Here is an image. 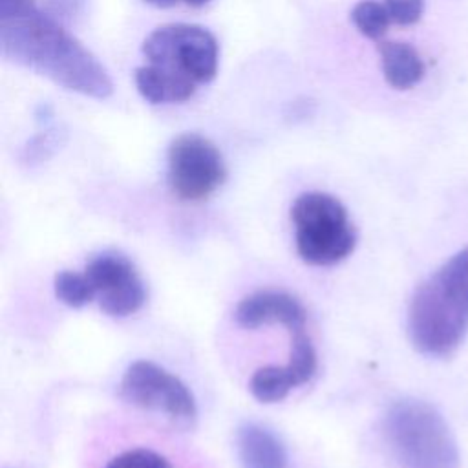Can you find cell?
Instances as JSON below:
<instances>
[{
    "label": "cell",
    "mask_w": 468,
    "mask_h": 468,
    "mask_svg": "<svg viewBox=\"0 0 468 468\" xmlns=\"http://www.w3.org/2000/svg\"><path fill=\"white\" fill-rule=\"evenodd\" d=\"M53 289H55L57 298L69 307H82V305L90 303L93 300V296L97 294V291L91 285V282L88 280V276L73 272V271H60L55 276Z\"/></svg>",
    "instance_id": "16"
},
{
    "label": "cell",
    "mask_w": 468,
    "mask_h": 468,
    "mask_svg": "<svg viewBox=\"0 0 468 468\" xmlns=\"http://www.w3.org/2000/svg\"><path fill=\"white\" fill-rule=\"evenodd\" d=\"M351 22L366 38L378 40L388 31L391 18L384 4H378L377 0H360L351 9Z\"/></svg>",
    "instance_id": "15"
},
{
    "label": "cell",
    "mask_w": 468,
    "mask_h": 468,
    "mask_svg": "<svg viewBox=\"0 0 468 468\" xmlns=\"http://www.w3.org/2000/svg\"><path fill=\"white\" fill-rule=\"evenodd\" d=\"M146 302V289L141 278H133L115 289L99 294V307L110 316H128L143 307Z\"/></svg>",
    "instance_id": "14"
},
{
    "label": "cell",
    "mask_w": 468,
    "mask_h": 468,
    "mask_svg": "<svg viewBox=\"0 0 468 468\" xmlns=\"http://www.w3.org/2000/svg\"><path fill=\"white\" fill-rule=\"evenodd\" d=\"M148 64L159 66L194 84H208L219 64L216 37L196 24H166L155 27L143 42Z\"/></svg>",
    "instance_id": "5"
},
{
    "label": "cell",
    "mask_w": 468,
    "mask_h": 468,
    "mask_svg": "<svg viewBox=\"0 0 468 468\" xmlns=\"http://www.w3.org/2000/svg\"><path fill=\"white\" fill-rule=\"evenodd\" d=\"M0 49L64 90L106 99L113 91L106 68L35 0H0Z\"/></svg>",
    "instance_id": "1"
},
{
    "label": "cell",
    "mask_w": 468,
    "mask_h": 468,
    "mask_svg": "<svg viewBox=\"0 0 468 468\" xmlns=\"http://www.w3.org/2000/svg\"><path fill=\"white\" fill-rule=\"evenodd\" d=\"M287 367L294 375L298 386L305 384L316 369V353L303 331H296L292 336V347H291Z\"/></svg>",
    "instance_id": "17"
},
{
    "label": "cell",
    "mask_w": 468,
    "mask_h": 468,
    "mask_svg": "<svg viewBox=\"0 0 468 468\" xmlns=\"http://www.w3.org/2000/svg\"><path fill=\"white\" fill-rule=\"evenodd\" d=\"M121 395L132 406L168 415L181 428L196 424L197 408L188 388L150 360L128 366L121 380Z\"/></svg>",
    "instance_id": "6"
},
{
    "label": "cell",
    "mask_w": 468,
    "mask_h": 468,
    "mask_svg": "<svg viewBox=\"0 0 468 468\" xmlns=\"http://www.w3.org/2000/svg\"><path fill=\"white\" fill-rule=\"evenodd\" d=\"M296 386V378L287 364L258 367L249 380V391L260 402H278Z\"/></svg>",
    "instance_id": "13"
},
{
    "label": "cell",
    "mask_w": 468,
    "mask_h": 468,
    "mask_svg": "<svg viewBox=\"0 0 468 468\" xmlns=\"http://www.w3.org/2000/svg\"><path fill=\"white\" fill-rule=\"evenodd\" d=\"M236 448L243 468H285L282 442L265 428L247 422L236 433Z\"/></svg>",
    "instance_id": "9"
},
{
    "label": "cell",
    "mask_w": 468,
    "mask_h": 468,
    "mask_svg": "<svg viewBox=\"0 0 468 468\" xmlns=\"http://www.w3.org/2000/svg\"><path fill=\"white\" fill-rule=\"evenodd\" d=\"M84 274L95 287L97 294L115 289L137 276L132 261L119 252H102V254L95 256L86 265Z\"/></svg>",
    "instance_id": "12"
},
{
    "label": "cell",
    "mask_w": 468,
    "mask_h": 468,
    "mask_svg": "<svg viewBox=\"0 0 468 468\" xmlns=\"http://www.w3.org/2000/svg\"><path fill=\"white\" fill-rule=\"evenodd\" d=\"M104 468H174L172 463L159 452L144 446L122 450L112 457Z\"/></svg>",
    "instance_id": "18"
},
{
    "label": "cell",
    "mask_w": 468,
    "mask_h": 468,
    "mask_svg": "<svg viewBox=\"0 0 468 468\" xmlns=\"http://www.w3.org/2000/svg\"><path fill=\"white\" fill-rule=\"evenodd\" d=\"M391 22L399 26L415 24L424 9V0H384Z\"/></svg>",
    "instance_id": "19"
},
{
    "label": "cell",
    "mask_w": 468,
    "mask_h": 468,
    "mask_svg": "<svg viewBox=\"0 0 468 468\" xmlns=\"http://www.w3.org/2000/svg\"><path fill=\"white\" fill-rule=\"evenodd\" d=\"M384 430L402 468H459L455 437L431 404L397 400L386 413Z\"/></svg>",
    "instance_id": "3"
},
{
    "label": "cell",
    "mask_w": 468,
    "mask_h": 468,
    "mask_svg": "<svg viewBox=\"0 0 468 468\" xmlns=\"http://www.w3.org/2000/svg\"><path fill=\"white\" fill-rule=\"evenodd\" d=\"M380 64L386 82L395 90H410L424 77L422 58L408 42H384Z\"/></svg>",
    "instance_id": "11"
},
{
    "label": "cell",
    "mask_w": 468,
    "mask_h": 468,
    "mask_svg": "<svg viewBox=\"0 0 468 468\" xmlns=\"http://www.w3.org/2000/svg\"><path fill=\"white\" fill-rule=\"evenodd\" d=\"M148 2L150 5H155V7H172L176 4H179L181 0H144Z\"/></svg>",
    "instance_id": "21"
},
{
    "label": "cell",
    "mask_w": 468,
    "mask_h": 468,
    "mask_svg": "<svg viewBox=\"0 0 468 468\" xmlns=\"http://www.w3.org/2000/svg\"><path fill=\"white\" fill-rule=\"evenodd\" d=\"M227 177L225 161L212 141L186 132L168 146V183L172 192L186 201L210 196Z\"/></svg>",
    "instance_id": "7"
},
{
    "label": "cell",
    "mask_w": 468,
    "mask_h": 468,
    "mask_svg": "<svg viewBox=\"0 0 468 468\" xmlns=\"http://www.w3.org/2000/svg\"><path fill=\"white\" fill-rule=\"evenodd\" d=\"M300 258L311 265H333L347 258L356 243L346 207L324 192H305L291 207Z\"/></svg>",
    "instance_id": "4"
},
{
    "label": "cell",
    "mask_w": 468,
    "mask_h": 468,
    "mask_svg": "<svg viewBox=\"0 0 468 468\" xmlns=\"http://www.w3.org/2000/svg\"><path fill=\"white\" fill-rule=\"evenodd\" d=\"M468 333V247L455 252L413 292L408 335L428 356H448Z\"/></svg>",
    "instance_id": "2"
},
{
    "label": "cell",
    "mask_w": 468,
    "mask_h": 468,
    "mask_svg": "<svg viewBox=\"0 0 468 468\" xmlns=\"http://www.w3.org/2000/svg\"><path fill=\"white\" fill-rule=\"evenodd\" d=\"M181 2H185L186 5H192V7H201V5L208 4L210 0H181Z\"/></svg>",
    "instance_id": "22"
},
{
    "label": "cell",
    "mask_w": 468,
    "mask_h": 468,
    "mask_svg": "<svg viewBox=\"0 0 468 468\" xmlns=\"http://www.w3.org/2000/svg\"><path fill=\"white\" fill-rule=\"evenodd\" d=\"M234 322L245 329L282 324L291 333L303 331L305 309L291 294L260 291L243 298L234 309Z\"/></svg>",
    "instance_id": "8"
},
{
    "label": "cell",
    "mask_w": 468,
    "mask_h": 468,
    "mask_svg": "<svg viewBox=\"0 0 468 468\" xmlns=\"http://www.w3.org/2000/svg\"><path fill=\"white\" fill-rule=\"evenodd\" d=\"M51 11L55 13V16H75L84 0H48Z\"/></svg>",
    "instance_id": "20"
},
{
    "label": "cell",
    "mask_w": 468,
    "mask_h": 468,
    "mask_svg": "<svg viewBox=\"0 0 468 468\" xmlns=\"http://www.w3.org/2000/svg\"><path fill=\"white\" fill-rule=\"evenodd\" d=\"M133 77L137 91L150 104L185 102L197 90V84H194L192 80L174 75L154 64L139 66Z\"/></svg>",
    "instance_id": "10"
}]
</instances>
